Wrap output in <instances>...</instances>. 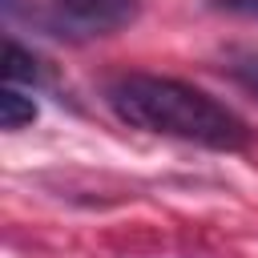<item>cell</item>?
Segmentation results:
<instances>
[{"instance_id":"cell-3","label":"cell","mask_w":258,"mask_h":258,"mask_svg":"<svg viewBox=\"0 0 258 258\" xmlns=\"http://www.w3.org/2000/svg\"><path fill=\"white\" fill-rule=\"evenodd\" d=\"M32 121H36L32 97H24L20 85H4V93H0V125H4L8 133H16V129H24V125H32Z\"/></svg>"},{"instance_id":"cell-2","label":"cell","mask_w":258,"mask_h":258,"mask_svg":"<svg viewBox=\"0 0 258 258\" xmlns=\"http://www.w3.org/2000/svg\"><path fill=\"white\" fill-rule=\"evenodd\" d=\"M141 16V0H48V24L69 36H109Z\"/></svg>"},{"instance_id":"cell-6","label":"cell","mask_w":258,"mask_h":258,"mask_svg":"<svg viewBox=\"0 0 258 258\" xmlns=\"http://www.w3.org/2000/svg\"><path fill=\"white\" fill-rule=\"evenodd\" d=\"M210 8L230 12V16H250V20H258V0H210Z\"/></svg>"},{"instance_id":"cell-1","label":"cell","mask_w":258,"mask_h":258,"mask_svg":"<svg viewBox=\"0 0 258 258\" xmlns=\"http://www.w3.org/2000/svg\"><path fill=\"white\" fill-rule=\"evenodd\" d=\"M105 101L125 125L157 133V137L194 141L218 153H238L250 145V129L234 109H226L206 89L185 85L177 77L129 73L105 89Z\"/></svg>"},{"instance_id":"cell-5","label":"cell","mask_w":258,"mask_h":258,"mask_svg":"<svg viewBox=\"0 0 258 258\" xmlns=\"http://www.w3.org/2000/svg\"><path fill=\"white\" fill-rule=\"evenodd\" d=\"M230 77L234 81H242L246 89H254L258 93V52H238V56H230Z\"/></svg>"},{"instance_id":"cell-4","label":"cell","mask_w":258,"mask_h":258,"mask_svg":"<svg viewBox=\"0 0 258 258\" xmlns=\"http://www.w3.org/2000/svg\"><path fill=\"white\" fill-rule=\"evenodd\" d=\"M40 81V64H36V56L28 52V48H20L16 40H8V48H4V85H36Z\"/></svg>"}]
</instances>
